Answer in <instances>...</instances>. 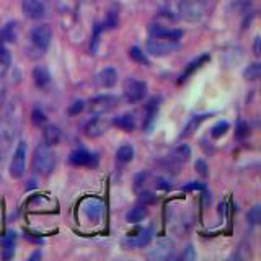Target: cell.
I'll return each instance as SVG.
<instances>
[{"instance_id":"obj_1","label":"cell","mask_w":261,"mask_h":261,"mask_svg":"<svg viewBox=\"0 0 261 261\" xmlns=\"http://www.w3.org/2000/svg\"><path fill=\"white\" fill-rule=\"evenodd\" d=\"M181 38H183L181 29L165 28L162 25H152L147 49L153 56H167L180 48Z\"/></svg>"},{"instance_id":"obj_2","label":"cell","mask_w":261,"mask_h":261,"mask_svg":"<svg viewBox=\"0 0 261 261\" xmlns=\"http://www.w3.org/2000/svg\"><path fill=\"white\" fill-rule=\"evenodd\" d=\"M52 40V29L49 25H36L29 31V46H28V56L31 59H38L44 56L48 51Z\"/></svg>"},{"instance_id":"obj_3","label":"cell","mask_w":261,"mask_h":261,"mask_svg":"<svg viewBox=\"0 0 261 261\" xmlns=\"http://www.w3.org/2000/svg\"><path fill=\"white\" fill-rule=\"evenodd\" d=\"M57 164L56 153L46 144H40L33 153V172L43 176H49Z\"/></svg>"},{"instance_id":"obj_4","label":"cell","mask_w":261,"mask_h":261,"mask_svg":"<svg viewBox=\"0 0 261 261\" xmlns=\"http://www.w3.org/2000/svg\"><path fill=\"white\" fill-rule=\"evenodd\" d=\"M206 0H178V13L189 23L199 21L206 13Z\"/></svg>"},{"instance_id":"obj_5","label":"cell","mask_w":261,"mask_h":261,"mask_svg":"<svg viewBox=\"0 0 261 261\" xmlns=\"http://www.w3.org/2000/svg\"><path fill=\"white\" fill-rule=\"evenodd\" d=\"M122 95H124L127 103H139L147 95V83L144 80L134 79V77H129L122 85Z\"/></svg>"},{"instance_id":"obj_6","label":"cell","mask_w":261,"mask_h":261,"mask_svg":"<svg viewBox=\"0 0 261 261\" xmlns=\"http://www.w3.org/2000/svg\"><path fill=\"white\" fill-rule=\"evenodd\" d=\"M15 129H17V126H15L13 119H10L9 116H5L0 121V160L5 158V155L12 147L15 136H17Z\"/></svg>"},{"instance_id":"obj_7","label":"cell","mask_w":261,"mask_h":261,"mask_svg":"<svg viewBox=\"0 0 261 261\" xmlns=\"http://www.w3.org/2000/svg\"><path fill=\"white\" fill-rule=\"evenodd\" d=\"M26 152L28 145L25 141H20L17 149L13 152V157L10 160V176L12 178H21L26 170Z\"/></svg>"},{"instance_id":"obj_8","label":"cell","mask_w":261,"mask_h":261,"mask_svg":"<svg viewBox=\"0 0 261 261\" xmlns=\"http://www.w3.org/2000/svg\"><path fill=\"white\" fill-rule=\"evenodd\" d=\"M119 105V98L114 95H100L90 100L88 108L93 114H106Z\"/></svg>"},{"instance_id":"obj_9","label":"cell","mask_w":261,"mask_h":261,"mask_svg":"<svg viewBox=\"0 0 261 261\" xmlns=\"http://www.w3.org/2000/svg\"><path fill=\"white\" fill-rule=\"evenodd\" d=\"M82 212L90 222H100L105 212V203L98 198H87L82 203Z\"/></svg>"},{"instance_id":"obj_10","label":"cell","mask_w":261,"mask_h":261,"mask_svg":"<svg viewBox=\"0 0 261 261\" xmlns=\"http://www.w3.org/2000/svg\"><path fill=\"white\" fill-rule=\"evenodd\" d=\"M175 255V242L170 239H158L149 253L150 259H170Z\"/></svg>"},{"instance_id":"obj_11","label":"cell","mask_w":261,"mask_h":261,"mask_svg":"<svg viewBox=\"0 0 261 261\" xmlns=\"http://www.w3.org/2000/svg\"><path fill=\"white\" fill-rule=\"evenodd\" d=\"M69 164L74 167H96L98 157L87 149H75L69 155Z\"/></svg>"},{"instance_id":"obj_12","label":"cell","mask_w":261,"mask_h":261,"mask_svg":"<svg viewBox=\"0 0 261 261\" xmlns=\"http://www.w3.org/2000/svg\"><path fill=\"white\" fill-rule=\"evenodd\" d=\"M160 100L158 96H153L149 100V103L145 105V110H144V130L145 133H150L153 129V124H155L157 116H158V111H160Z\"/></svg>"},{"instance_id":"obj_13","label":"cell","mask_w":261,"mask_h":261,"mask_svg":"<svg viewBox=\"0 0 261 261\" xmlns=\"http://www.w3.org/2000/svg\"><path fill=\"white\" fill-rule=\"evenodd\" d=\"M152 240V229L145 227V229H137L136 232L127 234L126 237V243L130 248H144L147 247Z\"/></svg>"},{"instance_id":"obj_14","label":"cell","mask_w":261,"mask_h":261,"mask_svg":"<svg viewBox=\"0 0 261 261\" xmlns=\"http://www.w3.org/2000/svg\"><path fill=\"white\" fill-rule=\"evenodd\" d=\"M21 10L29 20H41L46 15V7L41 0H21Z\"/></svg>"},{"instance_id":"obj_15","label":"cell","mask_w":261,"mask_h":261,"mask_svg":"<svg viewBox=\"0 0 261 261\" xmlns=\"http://www.w3.org/2000/svg\"><path fill=\"white\" fill-rule=\"evenodd\" d=\"M108 126H110V122L103 118V114H95V116L85 124V134L88 137H100L106 133Z\"/></svg>"},{"instance_id":"obj_16","label":"cell","mask_w":261,"mask_h":261,"mask_svg":"<svg viewBox=\"0 0 261 261\" xmlns=\"http://www.w3.org/2000/svg\"><path fill=\"white\" fill-rule=\"evenodd\" d=\"M96 80H98V83L102 87L111 88V87L116 85V82H118V72L114 71L113 67H105L103 71L98 74Z\"/></svg>"},{"instance_id":"obj_17","label":"cell","mask_w":261,"mask_h":261,"mask_svg":"<svg viewBox=\"0 0 261 261\" xmlns=\"http://www.w3.org/2000/svg\"><path fill=\"white\" fill-rule=\"evenodd\" d=\"M33 82L38 88H46L51 83V74L44 66H36L33 69Z\"/></svg>"},{"instance_id":"obj_18","label":"cell","mask_w":261,"mask_h":261,"mask_svg":"<svg viewBox=\"0 0 261 261\" xmlns=\"http://www.w3.org/2000/svg\"><path fill=\"white\" fill-rule=\"evenodd\" d=\"M43 141L49 147H54L60 142V129L56 124H48L43 129Z\"/></svg>"},{"instance_id":"obj_19","label":"cell","mask_w":261,"mask_h":261,"mask_svg":"<svg viewBox=\"0 0 261 261\" xmlns=\"http://www.w3.org/2000/svg\"><path fill=\"white\" fill-rule=\"evenodd\" d=\"M111 124L122 130H126V133H130V130H134V127H136V119L130 113H124V114H119L116 118H113Z\"/></svg>"},{"instance_id":"obj_20","label":"cell","mask_w":261,"mask_h":261,"mask_svg":"<svg viewBox=\"0 0 261 261\" xmlns=\"http://www.w3.org/2000/svg\"><path fill=\"white\" fill-rule=\"evenodd\" d=\"M147 214H149L147 206L137 204L134 207H130V209L126 212V220L129 222V224H137V222H141L147 217Z\"/></svg>"},{"instance_id":"obj_21","label":"cell","mask_w":261,"mask_h":261,"mask_svg":"<svg viewBox=\"0 0 261 261\" xmlns=\"http://www.w3.org/2000/svg\"><path fill=\"white\" fill-rule=\"evenodd\" d=\"M18 36V25L17 21H9L7 25L0 29V40L4 43H13Z\"/></svg>"},{"instance_id":"obj_22","label":"cell","mask_w":261,"mask_h":261,"mask_svg":"<svg viewBox=\"0 0 261 261\" xmlns=\"http://www.w3.org/2000/svg\"><path fill=\"white\" fill-rule=\"evenodd\" d=\"M191 157V149L189 145L186 144H180L178 147H176L173 152H172V157L170 160L172 162H176V164H186Z\"/></svg>"},{"instance_id":"obj_23","label":"cell","mask_w":261,"mask_h":261,"mask_svg":"<svg viewBox=\"0 0 261 261\" xmlns=\"http://www.w3.org/2000/svg\"><path fill=\"white\" fill-rule=\"evenodd\" d=\"M207 60H209V56H207V54H204V56H201V57H198L196 60H193V62H191V64L186 67V71L180 75L178 83L186 82V80H188V77H189V75H193V74H194V71H198V69L201 67L204 62H207Z\"/></svg>"},{"instance_id":"obj_24","label":"cell","mask_w":261,"mask_h":261,"mask_svg":"<svg viewBox=\"0 0 261 261\" xmlns=\"http://www.w3.org/2000/svg\"><path fill=\"white\" fill-rule=\"evenodd\" d=\"M211 114H198V116H194V118H191V121L186 124V127H185V130H183L181 133V137H189L191 134L194 133V130L201 126V122H204L207 118H209Z\"/></svg>"},{"instance_id":"obj_25","label":"cell","mask_w":261,"mask_h":261,"mask_svg":"<svg viewBox=\"0 0 261 261\" xmlns=\"http://www.w3.org/2000/svg\"><path fill=\"white\" fill-rule=\"evenodd\" d=\"M10 62H12V57H10L9 49H7L4 44H0V79H5V74L9 71Z\"/></svg>"},{"instance_id":"obj_26","label":"cell","mask_w":261,"mask_h":261,"mask_svg":"<svg viewBox=\"0 0 261 261\" xmlns=\"http://www.w3.org/2000/svg\"><path fill=\"white\" fill-rule=\"evenodd\" d=\"M118 23H119V7L113 5L111 9L108 10V15H106V20L103 23V26L106 29H114L118 26Z\"/></svg>"},{"instance_id":"obj_27","label":"cell","mask_w":261,"mask_h":261,"mask_svg":"<svg viewBox=\"0 0 261 261\" xmlns=\"http://www.w3.org/2000/svg\"><path fill=\"white\" fill-rule=\"evenodd\" d=\"M116 158H118V162H121V164L130 162V160L134 158V149H133V145H129V144L121 145V147L116 150Z\"/></svg>"},{"instance_id":"obj_28","label":"cell","mask_w":261,"mask_h":261,"mask_svg":"<svg viewBox=\"0 0 261 261\" xmlns=\"http://www.w3.org/2000/svg\"><path fill=\"white\" fill-rule=\"evenodd\" d=\"M129 57L134 60V62H139V64H144V66H150V60L145 56V52L137 48V46H133V48L129 49Z\"/></svg>"},{"instance_id":"obj_29","label":"cell","mask_w":261,"mask_h":261,"mask_svg":"<svg viewBox=\"0 0 261 261\" xmlns=\"http://www.w3.org/2000/svg\"><path fill=\"white\" fill-rule=\"evenodd\" d=\"M230 129V124L227 121H219L217 124H214L211 129V137L212 139H220L222 136L227 134V130Z\"/></svg>"},{"instance_id":"obj_30","label":"cell","mask_w":261,"mask_h":261,"mask_svg":"<svg viewBox=\"0 0 261 261\" xmlns=\"http://www.w3.org/2000/svg\"><path fill=\"white\" fill-rule=\"evenodd\" d=\"M259 75H261V66L258 62L250 64L243 72V77L247 80H256V79H259Z\"/></svg>"},{"instance_id":"obj_31","label":"cell","mask_w":261,"mask_h":261,"mask_svg":"<svg viewBox=\"0 0 261 261\" xmlns=\"http://www.w3.org/2000/svg\"><path fill=\"white\" fill-rule=\"evenodd\" d=\"M147 181H149V172H139L134 176V189L139 191V189L145 188Z\"/></svg>"},{"instance_id":"obj_32","label":"cell","mask_w":261,"mask_h":261,"mask_svg":"<svg viewBox=\"0 0 261 261\" xmlns=\"http://www.w3.org/2000/svg\"><path fill=\"white\" fill-rule=\"evenodd\" d=\"M102 29H103V26H102V25H95L93 36H91V43H90V51H91V54H96V51H98L100 35H102Z\"/></svg>"},{"instance_id":"obj_33","label":"cell","mask_w":261,"mask_h":261,"mask_svg":"<svg viewBox=\"0 0 261 261\" xmlns=\"http://www.w3.org/2000/svg\"><path fill=\"white\" fill-rule=\"evenodd\" d=\"M46 113L41 108H35L31 111V122L35 126H44L46 124Z\"/></svg>"},{"instance_id":"obj_34","label":"cell","mask_w":261,"mask_h":261,"mask_svg":"<svg viewBox=\"0 0 261 261\" xmlns=\"http://www.w3.org/2000/svg\"><path fill=\"white\" fill-rule=\"evenodd\" d=\"M157 203V196L152 193V191H142L139 194V204H144V206H150V204H155Z\"/></svg>"},{"instance_id":"obj_35","label":"cell","mask_w":261,"mask_h":261,"mask_svg":"<svg viewBox=\"0 0 261 261\" xmlns=\"http://www.w3.org/2000/svg\"><path fill=\"white\" fill-rule=\"evenodd\" d=\"M194 168H196V172L203 176V178H207L209 176V167H207V164L204 162V160H196V164H194Z\"/></svg>"},{"instance_id":"obj_36","label":"cell","mask_w":261,"mask_h":261,"mask_svg":"<svg viewBox=\"0 0 261 261\" xmlns=\"http://www.w3.org/2000/svg\"><path fill=\"white\" fill-rule=\"evenodd\" d=\"M83 110H85V102L79 100V102H74L71 106H69V114H79Z\"/></svg>"},{"instance_id":"obj_37","label":"cell","mask_w":261,"mask_h":261,"mask_svg":"<svg viewBox=\"0 0 261 261\" xmlns=\"http://www.w3.org/2000/svg\"><path fill=\"white\" fill-rule=\"evenodd\" d=\"M13 253H15V243L2 245V258H4V259H10V258H13Z\"/></svg>"},{"instance_id":"obj_38","label":"cell","mask_w":261,"mask_h":261,"mask_svg":"<svg viewBox=\"0 0 261 261\" xmlns=\"http://www.w3.org/2000/svg\"><path fill=\"white\" fill-rule=\"evenodd\" d=\"M248 133H250V126H248V122L240 121V122H239V126H237V136H239L240 139H243L245 136H248Z\"/></svg>"},{"instance_id":"obj_39","label":"cell","mask_w":261,"mask_h":261,"mask_svg":"<svg viewBox=\"0 0 261 261\" xmlns=\"http://www.w3.org/2000/svg\"><path fill=\"white\" fill-rule=\"evenodd\" d=\"M155 186H157L158 189L168 191V189L172 188V183L168 181L167 178H164V176H157V178H155Z\"/></svg>"},{"instance_id":"obj_40","label":"cell","mask_w":261,"mask_h":261,"mask_svg":"<svg viewBox=\"0 0 261 261\" xmlns=\"http://www.w3.org/2000/svg\"><path fill=\"white\" fill-rule=\"evenodd\" d=\"M261 219V214H259V206H255L253 209L248 212V220L251 222V224H258Z\"/></svg>"},{"instance_id":"obj_41","label":"cell","mask_w":261,"mask_h":261,"mask_svg":"<svg viewBox=\"0 0 261 261\" xmlns=\"http://www.w3.org/2000/svg\"><path fill=\"white\" fill-rule=\"evenodd\" d=\"M183 189H185V191H194V189L206 191V185H204V183H199V181H191L189 185H186Z\"/></svg>"},{"instance_id":"obj_42","label":"cell","mask_w":261,"mask_h":261,"mask_svg":"<svg viewBox=\"0 0 261 261\" xmlns=\"http://www.w3.org/2000/svg\"><path fill=\"white\" fill-rule=\"evenodd\" d=\"M194 258H196V253H194L193 247L188 245V247L185 248V251L181 253V259H194Z\"/></svg>"},{"instance_id":"obj_43","label":"cell","mask_w":261,"mask_h":261,"mask_svg":"<svg viewBox=\"0 0 261 261\" xmlns=\"http://www.w3.org/2000/svg\"><path fill=\"white\" fill-rule=\"evenodd\" d=\"M5 91H7V87H5V79H0V102H4V98H5Z\"/></svg>"},{"instance_id":"obj_44","label":"cell","mask_w":261,"mask_h":261,"mask_svg":"<svg viewBox=\"0 0 261 261\" xmlns=\"http://www.w3.org/2000/svg\"><path fill=\"white\" fill-rule=\"evenodd\" d=\"M259 36L255 38V56H259Z\"/></svg>"},{"instance_id":"obj_45","label":"cell","mask_w":261,"mask_h":261,"mask_svg":"<svg viewBox=\"0 0 261 261\" xmlns=\"http://www.w3.org/2000/svg\"><path fill=\"white\" fill-rule=\"evenodd\" d=\"M36 258H41V251H36V253H33V255L31 256H29V259H36Z\"/></svg>"}]
</instances>
